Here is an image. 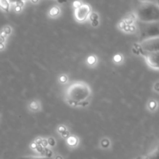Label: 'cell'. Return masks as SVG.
<instances>
[{"label":"cell","instance_id":"52a82bcc","mask_svg":"<svg viewBox=\"0 0 159 159\" xmlns=\"http://www.w3.org/2000/svg\"><path fill=\"white\" fill-rule=\"evenodd\" d=\"M0 7L4 10L8 11L9 8V2L8 0H0Z\"/></svg>","mask_w":159,"mask_h":159},{"label":"cell","instance_id":"3957f363","mask_svg":"<svg viewBox=\"0 0 159 159\" xmlns=\"http://www.w3.org/2000/svg\"><path fill=\"white\" fill-rule=\"evenodd\" d=\"M138 26L141 40L151 38V37H159L158 21L150 22V23L139 21L138 23Z\"/></svg>","mask_w":159,"mask_h":159},{"label":"cell","instance_id":"ba28073f","mask_svg":"<svg viewBox=\"0 0 159 159\" xmlns=\"http://www.w3.org/2000/svg\"><path fill=\"white\" fill-rule=\"evenodd\" d=\"M146 159H158V149H155L152 152Z\"/></svg>","mask_w":159,"mask_h":159},{"label":"cell","instance_id":"30bf717a","mask_svg":"<svg viewBox=\"0 0 159 159\" xmlns=\"http://www.w3.org/2000/svg\"><path fill=\"white\" fill-rule=\"evenodd\" d=\"M90 19H91L92 21H93V22L97 21L98 16L96 15V13H93V14H91V16H90Z\"/></svg>","mask_w":159,"mask_h":159},{"label":"cell","instance_id":"277c9868","mask_svg":"<svg viewBox=\"0 0 159 159\" xmlns=\"http://www.w3.org/2000/svg\"><path fill=\"white\" fill-rule=\"evenodd\" d=\"M140 48L141 51L145 52H158L159 51V37H151L141 40Z\"/></svg>","mask_w":159,"mask_h":159},{"label":"cell","instance_id":"8992f818","mask_svg":"<svg viewBox=\"0 0 159 159\" xmlns=\"http://www.w3.org/2000/svg\"><path fill=\"white\" fill-rule=\"evenodd\" d=\"M141 54L144 56L147 63L150 65L152 68H158V52H145L141 51Z\"/></svg>","mask_w":159,"mask_h":159},{"label":"cell","instance_id":"5b68a950","mask_svg":"<svg viewBox=\"0 0 159 159\" xmlns=\"http://www.w3.org/2000/svg\"><path fill=\"white\" fill-rule=\"evenodd\" d=\"M90 12H91V9H90L89 5H81V6H79L76 9L75 12L76 20L81 22L84 21V20H85L88 18V16L90 14Z\"/></svg>","mask_w":159,"mask_h":159},{"label":"cell","instance_id":"7a4b0ae2","mask_svg":"<svg viewBox=\"0 0 159 159\" xmlns=\"http://www.w3.org/2000/svg\"><path fill=\"white\" fill-rule=\"evenodd\" d=\"M91 93L89 87L82 83H77L71 85L68 91V97L71 100L81 102L89 97Z\"/></svg>","mask_w":159,"mask_h":159},{"label":"cell","instance_id":"8fae6325","mask_svg":"<svg viewBox=\"0 0 159 159\" xmlns=\"http://www.w3.org/2000/svg\"><path fill=\"white\" fill-rule=\"evenodd\" d=\"M20 2H23V1H25V0H20Z\"/></svg>","mask_w":159,"mask_h":159},{"label":"cell","instance_id":"9c48e42d","mask_svg":"<svg viewBox=\"0 0 159 159\" xmlns=\"http://www.w3.org/2000/svg\"><path fill=\"white\" fill-rule=\"evenodd\" d=\"M20 159H50L48 157H38V156H23Z\"/></svg>","mask_w":159,"mask_h":159},{"label":"cell","instance_id":"6da1fadb","mask_svg":"<svg viewBox=\"0 0 159 159\" xmlns=\"http://www.w3.org/2000/svg\"><path fill=\"white\" fill-rule=\"evenodd\" d=\"M136 15L140 22H158L159 20L158 6L152 2H142L137 7Z\"/></svg>","mask_w":159,"mask_h":159}]
</instances>
